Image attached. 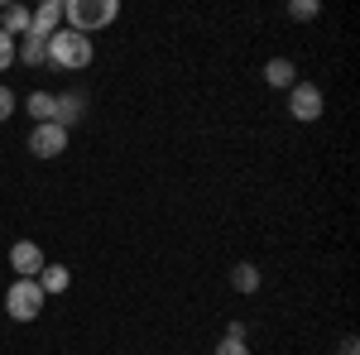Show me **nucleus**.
<instances>
[{
	"mask_svg": "<svg viewBox=\"0 0 360 355\" xmlns=\"http://www.w3.org/2000/svg\"><path fill=\"white\" fill-rule=\"evenodd\" d=\"M120 20V0H68L63 5V29H77V34H96Z\"/></svg>",
	"mask_w": 360,
	"mask_h": 355,
	"instance_id": "obj_1",
	"label": "nucleus"
},
{
	"mask_svg": "<svg viewBox=\"0 0 360 355\" xmlns=\"http://www.w3.org/2000/svg\"><path fill=\"white\" fill-rule=\"evenodd\" d=\"M91 58H96V49H91V39L77 34V29H58L53 39H49V67L82 72V67H91Z\"/></svg>",
	"mask_w": 360,
	"mask_h": 355,
	"instance_id": "obj_2",
	"label": "nucleus"
},
{
	"mask_svg": "<svg viewBox=\"0 0 360 355\" xmlns=\"http://www.w3.org/2000/svg\"><path fill=\"white\" fill-rule=\"evenodd\" d=\"M44 288L34 283V278H15L10 288H5V312L15 317V322H34L39 312H44Z\"/></svg>",
	"mask_w": 360,
	"mask_h": 355,
	"instance_id": "obj_3",
	"label": "nucleus"
},
{
	"mask_svg": "<svg viewBox=\"0 0 360 355\" xmlns=\"http://www.w3.org/2000/svg\"><path fill=\"white\" fill-rule=\"evenodd\" d=\"M322 110H327V96H322V86H317V82H293V86H288V115H293L298 125L322 120Z\"/></svg>",
	"mask_w": 360,
	"mask_h": 355,
	"instance_id": "obj_4",
	"label": "nucleus"
},
{
	"mask_svg": "<svg viewBox=\"0 0 360 355\" xmlns=\"http://www.w3.org/2000/svg\"><path fill=\"white\" fill-rule=\"evenodd\" d=\"M29 154H34V159H58V154H68V130H63V125H34V130H29Z\"/></svg>",
	"mask_w": 360,
	"mask_h": 355,
	"instance_id": "obj_5",
	"label": "nucleus"
},
{
	"mask_svg": "<svg viewBox=\"0 0 360 355\" xmlns=\"http://www.w3.org/2000/svg\"><path fill=\"white\" fill-rule=\"evenodd\" d=\"M44 264L49 259H44V250L34 245V240H15L10 245V269H15V278H39Z\"/></svg>",
	"mask_w": 360,
	"mask_h": 355,
	"instance_id": "obj_6",
	"label": "nucleus"
},
{
	"mask_svg": "<svg viewBox=\"0 0 360 355\" xmlns=\"http://www.w3.org/2000/svg\"><path fill=\"white\" fill-rule=\"evenodd\" d=\"M63 29V0H44L39 10H29V34L34 39H53Z\"/></svg>",
	"mask_w": 360,
	"mask_h": 355,
	"instance_id": "obj_7",
	"label": "nucleus"
},
{
	"mask_svg": "<svg viewBox=\"0 0 360 355\" xmlns=\"http://www.w3.org/2000/svg\"><path fill=\"white\" fill-rule=\"evenodd\" d=\"M15 63H25V67H49V39H15Z\"/></svg>",
	"mask_w": 360,
	"mask_h": 355,
	"instance_id": "obj_8",
	"label": "nucleus"
},
{
	"mask_svg": "<svg viewBox=\"0 0 360 355\" xmlns=\"http://www.w3.org/2000/svg\"><path fill=\"white\" fill-rule=\"evenodd\" d=\"M25 110L34 115V125H58V96L53 91H29Z\"/></svg>",
	"mask_w": 360,
	"mask_h": 355,
	"instance_id": "obj_9",
	"label": "nucleus"
},
{
	"mask_svg": "<svg viewBox=\"0 0 360 355\" xmlns=\"http://www.w3.org/2000/svg\"><path fill=\"white\" fill-rule=\"evenodd\" d=\"M34 283L44 288V298H53V293H68V288H72V269H68V264H44Z\"/></svg>",
	"mask_w": 360,
	"mask_h": 355,
	"instance_id": "obj_10",
	"label": "nucleus"
},
{
	"mask_svg": "<svg viewBox=\"0 0 360 355\" xmlns=\"http://www.w3.org/2000/svg\"><path fill=\"white\" fill-rule=\"evenodd\" d=\"M264 82L278 86V91H288V86L298 82V67H293V58H269V63H264Z\"/></svg>",
	"mask_w": 360,
	"mask_h": 355,
	"instance_id": "obj_11",
	"label": "nucleus"
},
{
	"mask_svg": "<svg viewBox=\"0 0 360 355\" xmlns=\"http://www.w3.org/2000/svg\"><path fill=\"white\" fill-rule=\"evenodd\" d=\"M259 283H264V273L255 269V264H250V259H240V264H236V269H231V288H236V293H259Z\"/></svg>",
	"mask_w": 360,
	"mask_h": 355,
	"instance_id": "obj_12",
	"label": "nucleus"
},
{
	"mask_svg": "<svg viewBox=\"0 0 360 355\" xmlns=\"http://www.w3.org/2000/svg\"><path fill=\"white\" fill-rule=\"evenodd\" d=\"M82 110H86L82 91H63V96H58V125H63V130H68V125H77V120H82Z\"/></svg>",
	"mask_w": 360,
	"mask_h": 355,
	"instance_id": "obj_13",
	"label": "nucleus"
},
{
	"mask_svg": "<svg viewBox=\"0 0 360 355\" xmlns=\"http://www.w3.org/2000/svg\"><path fill=\"white\" fill-rule=\"evenodd\" d=\"M0 34H10V39L29 34V5H5L0 10Z\"/></svg>",
	"mask_w": 360,
	"mask_h": 355,
	"instance_id": "obj_14",
	"label": "nucleus"
},
{
	"mask_svg": "<svg viewBox=\"0 0 360 355\" xmlns=\"http://www.w3.org/2000/svg\"><path fill=\"white\" fill-rule=\"evenodd\" d=\"M317 15H322V5H317V0H293V5H288V20H298V25L317 20Z\"/></svg>",
	"mask_w": 360,
	"mask_h": 355,
	"instance_id": "obj_15",
	"label": "nucleus"
},
{
	"mask_svg": "<svg viewBox=\"0 0 360 355\" xmlns=\"http://www.w3.org/2000/svg\"><path fill=\"white\" fill-rule=\"evenodd\" d=\"M212 355H250V346H245V336H221Z\"/></svg>",
	"mask_w": 360,
	"mask_h": 355,
	"instance_id": "obj_16",
	"label": "nucleus"
},
{
	"mask_svg": "<svg viewBox=\"0 0 360 355\" xmlns=\"http://www.w3.org/2000/svg\"><path fill=\"white\" fill-rule=\"evenodd\" d=\"M5 67H15V39L10 34H0V72Z\"/></svg>",
	"mask_w": 360,
	"mask_h": 355,
	"instance_id": "obj_17",
	"label": "nucleus"
},
{
	"mask_svg": "<svg viewBox=\"0 0 360 355\" xmlns=\"http://www.w3.org/2000/svg\"><path fill=\"white\" fill-rule=\"evenodd\" d=\"M10 115H15V91H10V86H0V125H5Z\"/></svg>",
	"mask_w": 360,
	"mask_h": 355,
	"instance_id": "obj_18",
	"label": "nucleus"
},
{
	"mask_svg": "<svg viewBox=\"0 0 360 355\" xmlns=\"http://www.w3.org/2000/svg\"><path fill=\"white\" fill-rule=\"evenodd\" d=\"M341 355H360V341H356V336H346V341H341Z\"/></svg>",
	"mask_w": 360,
	"mask_h": 355,
	"instance_id": "obj_19",
	"label": "nucleus"
}]
</instances>
